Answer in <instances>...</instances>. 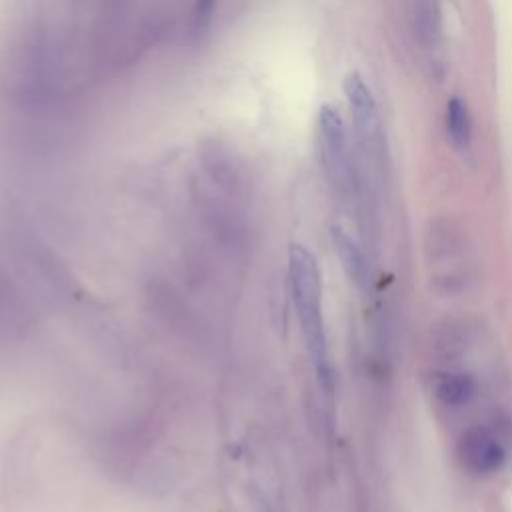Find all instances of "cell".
<instances>
[{"instance_id":"6da1fadb","label":"cell","mask_w":512,"mask_h":512,"mask_svg":"<svg viewBox=\"0 0 512 512\" xmlns=\"http://www.w3.org/2000/svg\"><path fill=\"white\" fill-rule=\"evenodd\" d=\"M290 286L300 330L318 378L328 382L330 362L322 314V282L316 258L304 246L290 248Z\"/></svg>"},{"instance_id":"7a4b0ae2","label":"cell","mask_w":512,"mask_h":512,"mask_svg":"<svg viewBox=\"0 0 512 512\" xmlns=\"http://www.w3.org/2000/svg\"><path fill=\"white\" fill-rule=\"evenodd\" d=\"M316 138H318L320 162L324 166V172L330 184L340 194H352L356 186V172H354V160L348 144V134L338 110L330 104H324L318 110Z\"/></svg>"},{"instance_id":"3957f363","label":"cell","mask_w":512,"mask_h":512,"mask_svg":"<svg viewBox=\"0 0 512 512\" xmlns=\"http://www.w3.org/2000/svg\"><path fill=\"white\" fill-rule=\"evenodd\" d=\"M344 96L352 114L354 134L360 148L374 162H382L386 156V132L380 116V108L370 86L356 72L348 74L344 84Z\"/></svg>"},{"instance_id":"277c9868","label":"cell","mask_w":512,"mask_h":512,"mask_svg":"<svg viewBox=\"0 0 512 512\" xmlns=\"http://www.w3.org/2000/svg\"><path fill=\"white\" fill-rule=\"evenodd\" d=\"M462 468L474 476H490L506 462V446L500 434L486 426L474 424L462 432L456 446Z\"/></svg>"},{"instance_id":"5b68a950","label":"cell","mask_w":512,"mask_h":512,"mask_svg":"<svg viewBox=\"0 0 512 512\" xmlns=\"http://www.w3.org/2000/svg\"><path fill=\"white\" fill-rule=\"evenodd\" d=\"M430 388H432V394L444 406H450V408L468 404L476 394L474 378L466 372H456V370L436 372L430 378Z\"/></svg>"},{"instance_id":"8992f818","label":"cell","mask_w":512,"mask_h":512,"mask_svg":"<svg viewBox=\"0 0 512 512\" xmlns=\"http://www.w3.org/2000/svg\"><path fill=\"white\" fill-rule=\"evenodd\" d=\"M444 124H446V134H448L450 142L458 150H466L472 142V118H470L466 102L460 100L458 96H454L446 104Z\"/></svg>"},{"instance_id":"52a82bcc","label":"cell","mask_w":512,"mask_h":512,"mask_svg":"<svg viewBox=\"0 0 512 512\" xmlns=\"http://www.w3.org/2000/svg\"><path fill=\"white\" fill-rule=\"evenodd\" d=\"M332 244H334V250L346 270V274L356 282L360 284L366 276V264H364V258H362V252L358 250V246L354 244V240L340 228H332Z\"/></svg>"},{"instance_id":"ba28073f","label":"cell","mask_w":512,"mask_h":512,"mask_svg":"<svg viewBox=\"0 0 512 512\" xmlns=\"http://www.w3.org/2000/svg\"><path fill=\"white\" fill-rule=\"evenodd\" d=\"M16 294L12 284L0 272V328L18 320L20 310L16 308Z\"/></svg>"}]
</instances>
